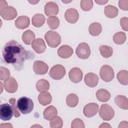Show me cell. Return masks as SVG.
Masks as SVG:
<instances>
[{
  "label": "cell",
  "mask_w": 128,
  "mask_h": 128,
  "mask_svg": "<svg viewBox=\"0 0 128 128\" xmlns=\"http://www.w3.org/2000/svg\"><path fill=\"white\" fill-rule=\"evenodd\" d=\"M120 24L122 28L125 31L128 30V18L123 17L120 20Z\"/></svg>",
  "instance_id": "39"
},
{
  "label": "cell",
  "mask_w": 128,
  "mask_h": 128,
  "mask_svg": "<svg viewBox=\"0 0 128 128\" xmlns=\"http://www.w3.org/2000/svg\"><path fill=\"white\" fill-rule=\"evenodd\" d=\"M38 100L42 105L45 106L52 102V97L50 92L46 91L43 92L38 94Z\"/></svg>",
  "instance_id": "21"
},
{
  "label": "cell",
  "mask_w": 128,
  "mask_h": 128,
  "mask_svg": "<svg viewBox=\"0 0 128 128\" xmlns=\"http://www.w3.org/2000/svg\"><path fill=\"white\" fill-rule=\"evenodd\" d=\"M76 53L80 58H88L90 54V50L89 46L86 42L80 44L76 48Z\"/></svg>",
  "instance_id": "8"
},
{
  "label": "cell",
  "mask_w": 128,
  "mask_h": 128,
  "mask_svg": "<svg viewBox=\"0 0 128 128\" xmlns=\"http://www.w3.org/2000/svg\"><path fill=\"white\" fill-rule=\"evenodd\" d=\"M126 40V34L122 32L116 33L113 36V40L117 44H123Z\"/></svg>",
  "instance_id": "32"
},
{
  "label": "cell",
  "mask_w": 128,
  "mask_h": 128,
  "mask_svg": "<svg viewBox=\"0 0 128 128\" xmlns=\"http://www.w3.org/2000/svg\"><path fill=\"white\" fill-rule=\"evenodd\" d=\"M95 2L98 4H104L108 2V0H95Z\"/></svg>",
  "instance_id": "41"
},
{
  "label": "cell",
  "mask_w": 128,
  "mask_h": 128,
  "mask_svg": "<svg viewBox=\"0 0 128 128\" xmlns=\"http://www.w3.org/2000/svg\"><path fill=\"white\" fill-rule=\"evenodd\" d=\"M10 76V70L2 66L0 68V79L1 80H5L6 79L9 78Z\"/></svg>",
  "instance_id": "36"
},
{
  "label": "cell",
  "mask_w": 128,
  "mask_h": 128,
  "mask_svg": "<svg viewBox=\"0 0 128 128\" xmlns=\"http://www.w3.org/2000/svg\"><path fill=\"white\" fill-rule=\"evenodd\" d=\"M50 124L51 128H60L63 126V121L61 118L56 116L50 120Z\"/></svg>",
  "instance_id": "34"
},
{
  "label": "cell",
  "mask_w": 128,
  "mask_h": 128,
  "mask_svg": "<svg viewBox=\"0 0 128 128\" xmlns=\"http://www.w3.org/2000/svg\"><path fill=\"white\" fill-rule=\"evenodd\" d=\"M73 52L72 48L68 45L62 46L58 50V56L62 58H67L70 57L73 54Z\"/></svg>",
  "instance_id": "18"
},
{
  "label": "cell",
  "mask_w": 128,
  "mask_h": 128,
  "mask_svg": "<svg viewBox=\"0 0 128 128\" xmlns=\"http://www.w3.org/2000/svg\"><path fill=\"white\" fill-rule=\"evenodd\" d=\"M5 90L9 93L15 92L18 88V82L13 77H9L6 79L4 82Z\"/></svg>",
  "instance_id": "10"
},
{
  "label": "cell",
  "mask_w": 128,
  "mask_h": 128,
  "mask_svg": "<svg viewBox=\"0 0 128 128\" xmlns=\"http://www.w3.org/2000/svg\"><path fill=\"white\" fill-rule=\"evenodd\" d=\"M32 47L38 54L43 53L46 49L45 42L41 38H38L34 40L32 43Z\"/></svg>",
  "instance_id": "16"
},
{
  "label": "cell",
  "mask_w": 128,
  "mask_h": 128,
  "mask_svg": "<svg viewBox=\"0 0 128 128\" xmlns=\"http://www.w3.org/2000/svg\"><path fill=\"white\" fill-rule=\"evenodd\" d=\"M68 76L70 80L72 82L78 83L82 80L83 74L80 68H74L69 72Z\"/></svg>",
  "instance_id": "13"
},
{
  "label": "cell",
  "mask_w": 128,
  "mask_h": 128,
  "mask_svg": "<svg viewBox=\"0 0 128 128\" xmlns=\"http://www.w3.org/2000/svg\"><path fill=\"white\" fill-rule=\"evenodd\" d=\"M114 102L122 109H128V100L126 96L122 95L117 96L114 98Z\"/></svg>",
  "instance_id": "22"
},
{
  "label": "cell",
  "mask_w": 128,
  "mask_h": 128,
  "mask_svg": "<svg viewBox=\"0 0 128 128\" xmlns=\"http://www.w3.org/2000/svg\"><path fill=\"white\" fill-rule=\"evenodd\" d=\"M2 54L4 62L12 66L16 70H22L24 62L30 56L28 52L14 40H10L5 44Z\"/></svg>",
  "instance_id": "1"
},
{
  "label": "cell",
  "mask_w": 128,
  "mask_h": 128,
  "mask_svg": "<svg viewBox=\"0 0 128 128\" xmlns=\"http://www.w3.org/2000/svg\"><path fill=\"white\" fill-rule=\"evenodd\" d=\"M98 110V105L94 102L86 104L83 110L84 115L88 118H91L96 114Z\"/></svg>",
  "instance_id": "11"
},
{
  "label": "cell",
  "mask_w": 128,
  "mask_h": 128,
  "mask_svg": "<svg viewBox=\"0 0 128 128\" xmlns=\"http://www.w3.org/2000/svg\"><path fill=\"white\" fill-rule=\"evenodd\" d=\"M65 74V68L63 66L60 64H56L53 66L49 72V75L50 78L56 80L62 79Z\"/></svg>",
  "instance_id": "7"
},
{
  "label": "cell",
  "mask_w": 128,
  "mask_h": 128,
  "mask_svg": "<svg viewBox=\"0 0 128 128\" xmlns=\"http://www.w3.org/2000/svg\"><path fill=\"white\" fill-rule=\"evenodd\" d=\"M99 50L101 55L104 58H108L110 57L113 52V50L112 47L106 46L102 45L99 47Z\"/></svg>",
  "instance_id": "29"
},
{
  "label": "cell",
  "mask_w": 128,
  "mask_h": 128,
  "mask_svg": "<svg viewBox=\"0 0 128 128\" xmlns=\"http://www.w3.org/2000/svg\"><path fill=\"white\" fill-rule=\"evenodd\" d=\"M78 102V98L76 94H69L66 98V104L70 107L76 106Z\"/></svg>",
  "instance_id": "31"
},
{
  "label": "cell",
  "mask_w": 128,
  "mask_h": 128,
  "mask_svg": "<svg viewBox=\"0 0 128 128\" xmlns=\"http://www.w3.org/2000/svg\"><path fill=\"white\" fill-rule=\"evenodd\" d=\"M102 127H110V128H111V126H110V125L108 124H107V123H102V124L100 126V128H102Z\"/></svg>",
  "instance_id": "42"
},
{
  "label": "cell",
  "mask_w": 128,
  "mask_h": 128,
  "mask_svg": "<svg viewBox=\"0 0 128 128\" xmlns=\"http://www.w3.org/2000/svg\"><path fill=\"white\" fill-rule=\"evenodd\" d=\"M100 117L104 120H111L114 116V111L112 107L108 104H102L99 110Z\"/></svg>",
  "instance_id": "4"
},
{
  "label": "cell",
  "mask_w": 128,
  "mask_h": 128,
  "mask_svg": "<svg viewBox=\"0 0 128 128\" xmlns=\"http://www.w3.org/2000/svg\"><path fill=\"white\" fill-rule=\"evenodd\" d=\"M84 124L83 121L78 118H76L73 120L72 122L71 127L72 128H84Z\"/></svg>",
  "instance_id": "37"
},
{
  "label": "cell",
  "mask_w": 128,
  "mask_h": 128,
  "mask_svg": "<svg viewBox=\"0 0 128 128\" xmlns=\"http://www.w3.org/2000/svg\"><path fill=\"white\" fill-rule=\"evenodd\" d=\"M35 34L33 32L28 30L25 31L22 35L23 42L28 45H30L34 40Z\"/></svg>",
  "instance_id": "26"
},
{
  "label": "cell",
  "mask_w": 128,
  "mask_h": 128,
  "mask_svg": "<svg viewBox=\"0 0 128 128\" xmlns=\"http://www.w3.org/2000/svg\"><path fill=\"white\" fill-rule=\"evenodd\" d=\"M0 14L5 20H14L17 16V12L15 8L12 6H6L0 10Z\"/></svg>",
  "instance_id": "9"
},
{
  "label": "cell",
  "mask_w": 128,
  "mask_h": 128,
  "mask_svg": "<svg viewBox=\"0 0 128 128\" xmlns=\"http://www.w3.org/2000/svg\"><path fill=\"white\" fill-rule=\"evenodd\" d=\"M45 14L48 16L58 14L59 10L58 4L53 2H49L44 6Z\"/></svg>",
  "instance_id": "15"
},
{
  "label": "cell",
  "mask_w": 128,
  "mask_h": 128,
  "mask_svg": "<svg viewBox=\"0 0 128 128\" xmlns=\"http://www.w3.org/2000/svg\"><path fill=\"white\" fill-rule=\"evenodd\" d=\"M18 110L22 114H26L33 110L34 104L32 100L29 98L22 96L19 98L16 102Z\"/></svg>",
  "instance_id": "2"
},
{
  "label": "cell",
  "mask_w": 128,
  "mask_h": 128,
  "mask_svg": "<svg viewBox=\"0 0 128 128\" xmlns=\"http://www.w3.org/2000/svg\"><path fill=\"white\" fill-rule=\"evenodd\" d=\"M84 80L86 86L90 88H94L98 84V78L96 74L92 72H89L86 74Z\"/></svg>",
  "instance_id": "17"
},
{
  "label": "cell",
  "mask_w": 128,
  "mask_h": 128,
  "mask_svg": "<svg viewBox=\"0 0 128 128\" xmlns=\"http://www.w3.org/2000/svg\"><path fill=\"white\" fill-rule=\"evenodd\" d=\"M80 7L84 11H89L93 7V2L90 0H82L80 1Z\"/></svg>",
  "instance_id": "35"
},
{
  "label": "cell",
  "mask_w": 128,
  "mask_h": 128,
  "mask_svg": "<svg viewBox=\"0 0 128 128\" xmlns=\"http://www.w3.org/2000/svg\"><path fill=\"white\" fill-rule=\"evenodd\" d=\"M64 18L69 23L74 24L78 20L79 14L76 10L70 8L66 10L64 14Z\"/></svg>",
  "instance_id": "14"
},
{
  "label": "cell",
  "mask_w": 128,
  "mask_h": 128,
  "mask_svg": "<svg viewBox=\"0 0 128 128\" xmlns=\"http://www.w3.org/2000/svg\"><path fill=\"white\" fill-rule=\"evenodd\" d=\"M33 70L36 74H44L48 71V66L42 61L36 60L34 63Z\"/></svg>",
  "instance_id": "12"
},
{
  "label": "cell",
  "mask_w": 128,
  "mask_h": 128,
  "mask_svg": "<svg viewBox=\"0 0 128 128\" xmlns=\"http://www.w3.org/2000/svg\"><path fill=\"white\" fill-rule=\"evenodd\" d=\"M14 24L16 26L18 29L26 28L30 25V18L25 16H20L15 20Z\"/></svg>",
  "instance_id": "19"
},
{
  "label": "cell",
  "mask_w": 128,
  "mask_h": 128,
  "mask_svg": "<svg viewBox=\"0 0 128 128\" xmlns=\"http://www.w3.org/2000/svg\"><path fill=\"white\" fill-rule=\"evenodd\" d=\"M57 114V110L53 106H48L44 110L43 112L44 118L47 120H50L56 116Z\"/></svg>",
  "instance_id": "20"
},
{
  "label": "cell",
  "mask_w": 128,
  "mask_h": 128,
  "mask_svg": "<svg viewBox=\"0 0 128 128\" xmlns=\"http://www.w3.org/2000/svg\"><path fill=\"white\" fill-rule=\"evenodd\" d=\"M118 6L122 10H128V0H119Z\"/></svg>",
  "instance_id": "40"
},
{
  "label": "cell",
  "mask_w": 128,
  "mask_h": 128,
  "mask_svg": "<svg viewBox=\"0 0 128 128\" xmlns=\"http://www.w3.org/2000/svg\"><path fill=\"white\" fill-rule=\"evenodd\" d=\"M9 102L11 104V106L13 109L14 116L16 118H18L19 116H20V113L19 112V110H18L17 106L16 104V99L14 98H12L10 100Z\"/></svg>",
  "instance_id": "38"
},
{
  "label": "cell",
  "mask_w": 128,
  "mask_h": 128,
  "mask_svg": "<svg viewBox=\"0 0 128 128\" xmlns=\"http://www.w3.org/2000/svg\"><path fill=\"white\" fill-rule=\"evenodd\" d=\"M45 20L46 18L42 14H36L33 16L32 22L34 26L39 28L43 26L45 22Z\"/></svg>",
  "instance_id": "24"
},
{
  "label": "cell",
  "mask_w": 128,
  "mask_h": 128,
  "mask_svg": "<svg viewBox=\"0 0 128 128\" xmlns=\"http://www.w3.org/2000/svg\"><path fill=\"white\" fill-rule=\"evenodd\" d=\"M100 76L102 80L104 81L110 82L114 78V70L108 65H104L100 70Z\"/></svg>",
  "instance_id": "5"
},
{
  "label": "cell",
  "mask_w": 128,
  "mask_h": 128,
  "mask_svg": "<svg viewBox=\"0 0 128 128\" xmlns=\"http://www.w3.org/2000/svg\"><path fill=\"white\" fill-rule=\"evenodd\" d=\"M30 4H37L38 2V1H36V0H32V1H28Z\"/></svg>",
  "instance_id": "43"
},
{
  "label": "cell",
  "mask_w": 128,
  "mask_h": 128,
  "mask_svg": "<svg viewBox=\"0 0 128 128\" xmlns=\"http://www.w3.org/2000/svg\"><path fill=\"white\" fill-rule=\"evenodd\" d=\"M12 106L8 103L2 104L0 106V118L4 121L10 120L14 114Z\"/></svg>",
  "instance_id": "6"
},
{
  "label": "cell",
  "mask_w": 128,
  "mask_h": 128,
  "mask_svg": "<svg viewBox=\"0 0 128 128\" xmlns=\"http://www.w3.org/2000/svg\"><path fill=\"white\" fill-rule=\"evenodd\" d=\"M36 87L37 90L39 92H46L49 90L50 84L46 80L41 79L36 82Z\"/></svg>",
  "instance_id": "28"
},
{
  "label": "cell",
  "mask_w": 128,
  "mask_h": 128,
  "mask_svg": "<svg viewBox=\"0 0 128 128\" xmlns=\"http://www.w3.org/2000/svg\"><path fill=\"white\" fill-rule=\"evenodd\" d=\"M97 99L101 102H106L110 98V94L105 89H100L96 92Z\"/></svg>",
  "instance_id": "23"
},
{
  "label": "cell",
  "mask_w": 128,
  "mask_h": 128,
  "mask_svg": "<svg viewBox=\"0 0 128 128\" xmlns=\"http://www.w3.org/2000/svg\"><path fill=\"white\" fill-rule=\"evenodd\" d=\"M102 30L101 24L98 22H93L90 24L88 28L90 34L92 36H98Z\"/></svg>",
  "instance_id": "27"
},
{
  "label": "cell",
  "mask_w": 128,
  "mask_h": 128,
  "mask_svg": "<svg viewBox=\"0 0 128 128\" xmlns=\"http://www.w3.org/2000/svg\"><path fill=\"white\" fill-rule=\"evenodd\" d=\"M47 24L50 28L56 30L60 25V20L56 16H50L47 20Z\"/></svg>",
  "instance_id": "33"
},
{
  "label": "cell",
  "mask_w": 128,
  "mask_h": 128,
  "mask_svg": "<svg viewBox=\"0 0 128 128\" xmlns=\"http://www.w3.org/2000/svg\"><path fill=\"white\" fill-rule=\"evenodd\" d=\"M44 38L48 44L51 48L57 47L61 42V37L56 32L49 30L46 32Z\"/></svg>",
  "instance_id": "3"
},
{
  "label": "cell",
  "mask_w": 128,
  "mask_h": 128,
  "mask_svg": "<svg viewBox=\"0 0 128 128\" xmlns=\"http://www.w3.org/2000/svg\"><path fill=\"white\" fill-rule=\"evenodd\" d=\"M117 79L122 85L128 84V72L126 70H122L117 74Z\"/></svg>",
  "instance_id": "30"
},
{
  "label": "cell",
  "mask_w": 128,
  "mask_h": 128,
  "mask_svg": "<svg viewBox=\"0 0 128 128\" xmlns=\"http://www.w3.org/2000/svg\"><path fill=\"white\" fill-rule=\"evenodd\" d=\"M118 9L114 6L108 5L104 8V14L108 18H114L116 17L118 14Z\"/></svg>",
  "instance_id": "25"
}]
</instances>
